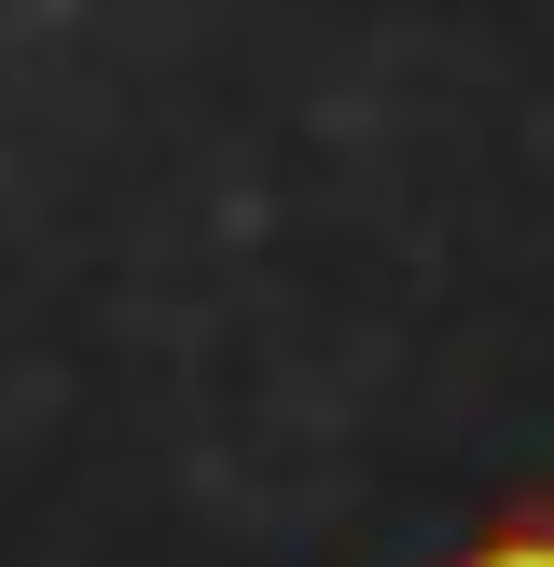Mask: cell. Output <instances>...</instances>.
Instances as JSON below:
<instances>
[{
  "mask_svg": "<svg viewBox=\"0 0 554 567\" xmlns=\"http://www.w3.org/2000/svg\"><path fill=\"white\" fill-rule=\"evenodd\" d=\"M458 567H554V498H513V513H499Z\"/></svg>",
  "mask_w": 554,
  "mask_h": 567,
  "instance_id": "obj_1",
  "label": "cell"
}]
</instances>
